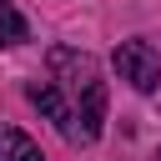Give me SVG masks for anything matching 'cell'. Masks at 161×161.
I'll return each mask as SVG.
<instances>
[{"instance_id":"7a4b0ae2","label":"cell","mask_w":161,"mask_h":161,"mask_svg":"<svg viewBox=\"0 0 161 161\" xmlns=\"http://www.w3.org/2000/svg\"><path fill=\"white\" fill-rule=\"evenodd\" d=\"M30 106H35L45 121H55V131H60L65 141H80V136H75V116H70L65 96L55 91V80H30Z\"/></svg>"},{"instance_id":"6da1fadb","label":"cell","mask_w":161,"mask_h":161,"mask_svg":"<svg viewBox=\"0 0 161 161\" xmlns=\"http://www.w3.org/2000/svg\"><path fill=\"white\" fill-rule=\"evenodd\" d=\"M111 60H116V75H121L131 91H156V80H161V55H156L151 40H121Z\"/></svg>"},{"instance_id":"277c9868","label":"cell","mask_w":161,"mask_h":161,"mask_svg":"<svg viewBox=\"0 0 161 161\" xmlns=\"http://www.w3.org/2000/svg\"><path fill=\"white\" fill-rule=\"evenodd\" d=\"M50 70H55V75H65L75 91L96 80V60H91V55H80V50H65V45H55V50H50Z\"/></svg>"},{"instance_id":"5b68a950","label":"cell","mask_w":161,"mask_h":161,"mask_svg":"<svg viewBox=\"0 0 161 161\" xmlns=\"http://www.w3.org/2000/svg\"><path fill=\"white\" fill-rule=\"evenodd\" d=\"M0 161H45V156H40V146H35L25 131L0 126Z\"/></svg>"},{"instance_id":"8992f818","label":"cell","mask_w":161,"mask_h":161,"mask_svg":"<svg viewBox=\"0 0 161 161\" xmlns=\"http://www.w3.org/2000/svg\"><path fill=\"white\" fill-rule=\"evenodd\" d=\"M30 30H25V15L10 5V0H0V45H20Z\"/></svg>"},{"instance_id":"3957f363","label":"cell","mask_w":161,"mask_h":161,"mask_svg":"<svg viewBox=\"0 0 161 161\" xmlns=\"http://www.w3.org/2000/svg\"><path fill=\"white\" fill-rule=\"evenodd\" d=\"M75 96H80V116H75L80 126H75V136H80V141H96V136H101V121H106V80L96 75V80L80 86Z\"/></svg>"}]
</instances>
